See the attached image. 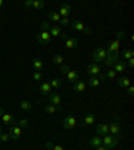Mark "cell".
Returning <instances> with one entry per match:
<instances>
[{
  "label": "cell",
  "instance_id": "20",
  "mask_svg": "<svg viewBox=\"0 0 134 150\" xmlns=\"http://www.w3.org/2000/svg\"><path fill=\"white\" fill-rule=\"evenodd\" d=\"M66 47L67 48H75V47H78V39H75V38H69L67 40H66Z\"/></svg>",
  "mask_w": 134,
  "mask_h": 150
},
{
  "label": "cell",
  "instance_id": "32",
  "mask_svg": "<svg viewBox=\"0 0 134 150\" xmlns=\"http://www.w3.org/2000/svg\"><path fill=\"white\" fill-rule=\"evenodd\" d=\"M50 84H51V87H54V88H59V87H62V81L58 79V78H55V79L51 81Z\"/></svg>",
  "mask_w": 134,
  "mask_h": 150
},
{
  "label": "cell",
  "instance_id": "40",
  "mask_svg": "<svg viewBox=\"0 0 134 150\" xmlns=\"http://www.w3.org/2000/svg\"><path fill=\"white\" fill-rule=\"evenodd\" d=\"M70 71V67L67 64H60V72H62V74H67V72Z\"/></svg>",
  "mask_w": 134,
  "mask_h": 150
},
{
  "label": "cell",
  "instance_id": "3",
  "mask_svg": "<svg viewBox=\"0 0 134 150\" xmlns=\"http://www.w3.org/2000/svg\"><path fill=\"white\" fill-rule=\"evenodd\" d=\"M118 60H119V52H111V54H107L106 55L103 63H105V66H107V67H113Z\"/></svg>",
  "mask_w": 134,
  "mask_h": 150
},
{
  "label": "cell",
  "instance_id": "39",
  "mask_svg": "<svg viewBox=\"0 0 134 150\" xmlns=\"http://www.w3.org/2000/svg\"><path fill=\"white\" fill-rule=\"evenodd\" d=\"M19 127H20V129H26V127H27V126H28V121H27V119H20V121H19Z\"/></svg>",
  "mask_w": 134,
  "mask_h": 150
},
{
  "label": "cell",
  "instance_id": "18",
  "mask_svg": "<svg viewBox=\"0 0 134 150\" xmlns=\"http://www.w3.org/2000/svg\"><path fill=\"white\" fill-rule=\"evenodd\" d=\"M70 25H71L74 30H77V31H84V28H86V27H84V24L81 22V20H72Z\"/></svg>",
  "mask_w": 134,
  "mask_h": 150
},
{
  "label": "cell",
  "instance_id": "44",
  "mask_svg": "<svg viewBox=\"0 0 134 150\" xmlns=\"http://www.w3.org/2000/svg\"><path fill=\"white\" fill-rule=\"evenodd\" d=\"M32 3H34V0H26L24 7H32Z\"/></svg>",
  "mask_w": 134,
  "mask_h": 150
},
{
  "label": "cell",
  "instance_id": "50",
  "mask_svg": "<svg viewBox=\"0 0 134 150\" xmlns=\"http://www.w3.org/2000/svg\"><path fill=\"white\" fill-rule=\"evenodd\" d=\"M4 6V0H0V8Z\"/></svg>",
  "mask_w": 134,
  "mask_h": 150
},
{
  "label": "cell",
  "instance_id": "6",
  "mask_svg": "<svg viewBox=\"0 0 134 150\" xmlns=\"http://www.w3.org/2000/svg\"><path fill=\"white\" fill-rule=\"evenodd\" d=\"M48 99H50L51 105H54V106H56V107H62V98H60L59 94L50 93L48 94Z\"/></svg>",
  "mask_w": 134,
  "mask_h": 150
},
{
  "label": "cell",
  "instance_id": "35",
  "mask_svg": "<svg viewBox=\"0 0 134 150\" xmlns=\"http://www.w3.org/2000/svg\"><path fill=\"white\" fill-rule=\"evenodd\" d=\"M71 19H69V18H62L60 19V22H59V24L60 25H70L71 24Z\"/></svg>",
  "mask_w": 134,
  "mask_h": 150
},
{
  "label": "cell",
  "instance_id": "41",
  "mask_svg": "<svg viewBox=\"0 0 134 150\" xmlns=\"http://www.w3.org/2000/svg\"><path fill=\"white\" fill-rule=\"evenodd\" d=\"M116 36H117V40H121V39H123V38L126 36V32L125 31H118V32H116Z\"/></svg>",
  "mask_w": 134,
  "mask_h": 150
},
{
  "label": "cell",
  "instance_id": "2",
  "mask_svg": "<svg viewBox=\"0 0 134 150\" xmlns=\"http://www.w3.org/2000/svg\"><path fill=\"white\" fill-rule=\"evenodd\" d=\"M107 52L105 51V48H102V47H98V48H95L93 52V60L95 63H102L103 60H105V58H106Z\"/></svg>",
  "mask_w": 134,
  "mask_h": 150
},
{
  "label": "cell",
  "instance_id": "14",
  "mask_svg": "<svg viewBox=\"0 0 134 150\" xmlns=\"http://www.w3.org/2000/svg\"><path fill=\"white\" fill-rule=\"evenodd\" d=\"M84 88H86V84H84V82H74L72 83V90L75 91V93H82V91H84Z\"/></svg>",
  "mask_w": 134,
  "mask_h": 150
},
{
  "label": "cell",
  "instance_id": "31",
  "mask_svg": "<svg viewBox=\"0 0 134 150\" xmlns=\"http://www.w3.org/2000/svg\"><path fill=\"white\" fill-rule=\"evenodd\" d=\"M32 7H34L35 9H42L44 7V1H43V0H34Z\"/></svg>",
  "mask_w": 134,
  "mask_h": 150
},
{
  "label": "cell",
  "instance_id": "4",
  "mask_svg": "<svg viewBox=\"0 0 134 150\" xmlns=\"http://www.w3.org/2000/svg\"><path fill=\"white\" fill-rule=\"evenodd\" d=\"M36 40L39 42L40 44H43V46H46V44H48L51 42V35L48 31H40L39 34H38L36 36Z\"/></svg>",
  "mask_w": 134,
  "mask_h": 150
},
{
  "label": "cell",
  "instance_id": "9",
  "mask_svg": "<svg viewBox=\"0 0 134 150\" xmlns=\"http://www.w3.org/2000/svg\"><path fill=\"white\" fill-rule=\"evenodd\" d=\"M70 11H71V6H70L69 3H62L60 9H59V12L58 13L60 15V18H69Z\"/></svg>",
  "mask_w": 134,
  "mask_h": 150
},
{
  "label": "cell",
  "instance_id": "7",
  "mask_svg": "<svg viewBox=\"0 0 134 150\" xmlns=\"http://www.w3.org/2000/svg\"><path fill=\"white\" fill-rule=\"evenodd\" d=\"M8 135H9V138H12V139H18V138H20V135H22V129L19 127V126H12V127L8 129Z\"/></svg>",
  "mask_w": 134,
  "mask_h": 150
},
{
  "label": "cell",
  "instance_id": "16",
  "mask_svg": "<svg viewBox=\"0 0 134 150\" xmlns=\"http://www.w3.org/2000/svg\"><path fill=\"white\" fill-rule=\"evenodd\" d=\"M0 118L3 119V122L6 123L7 126H8V125H12V123H15V122H16V119L13 118L11 114H7V112H4V114L0 117Z\"/></svg>",
  "mask_w": 134,
  "mask_h": 150
},
{
  "label": "cell",
  "instance_id": "8",
  "mask_svg": "<svg viewBox=\"0 0 134 150\" xmlns=\"http://www.w3.org/2000/svg\"><path fill=\"white\" fill-rule=\"evenodd\" d=\"M109 133H111V135L119 137V134H121V126H119V122L118 121H113V123L110 125Z\"/></svg>",
  "mask_w": 134,
  "mask_h": 150
},
{
  "label": "cell",
  "instance_id": "17",
  "mask_svg": "<svg viewBox=\"0 0 134 150\" xmlns=\"http://www.w3.org/2000/svg\"><path fill=\"white\" fill-rule=\"evenodd\" d=\"M94 121H95V115L91 114V112H89V114H86V117L83 118V125L84 126H90V125L94 123Z\"/></svg>",
  "mask_w": 134,
  "mask_h": 150
},
{
  "label": "cell",
  "instance_id": "24",
  "mask_svg": "<svg viewBox=\"0 0 134 150\" xmlns=\"http://www.w3.org/2000/svg\"><path fill=\"white\" fill-rule=\"evenodd\" d=\"M32 66H34V69L36 70V71H42V69H43V62L36 58V59L32 60Z\"/></svg>",
  "mask_w": 134,
  "mask_h": 150
},
{
  "label": "cell",
  "instance_id": "47",
  "mask_svg": "<svg viewBox=\"0 0 134 150\" xmlns=\"http://www.w3.org/2000/svg\"><path fill=\"white\" fill-rule=\"evenodd\" d=\"M97 150H109V149H107L106 146H103V145H101V146H98V147H97Z\"/></svg>",
  "mask_w": 134,
  "mask_h": 150
},
{
  "label": "cell",
  "instance_id": "11",
  "mask_svg": "<svg viewBox=\"0 0 134 150\" xmlns=\"http://www.w3.org/2000/svg\"><path fill=\"white\" fill-rule=\"evenodd\" d=\"M109 129H110V125L102 123V125H98L97 127H95V130H97V133L99 135H106V134H109Z\"/></svg>",
  "mask_w": 134,
  "mask_h": 150
},
{
  "label": "cell",
  "instance_id": "27",
  "mask_svg": "<svg viewBox=\"0 0 134 150\" xmlns=\"http://www.w3.org/2000/svg\"><path fill=\"white\" fill-rule=\"evenodd\" d=\"M90 145H91V146H94V147L101 146V145H102V138H99V137H93V138L90 139Z\"/></svg>",
  "mask_w": 134,
  "mask_h": 150
},
{
  "label": "cell",
  "instance_id": "49",
  "mask_svg": "<svg viewBox=\"0 0 134 150\" xmlns=\"http://www.w3.org/2000/svg\"><path fill=\"white\" fill-rule=\"evenodd\" d=\"M4 112H6V111H4V109H3V107H1V106H0V117L3 115Z\"/></svg>",
  "mask_w": 134,
  "mask_h": 150
},
{
  "label": "cell",
  "instance_id": "52",
  "mask_svg": "<svg viewBox=\"0 0 134 150\" xmlns=\"http://www.w3.org/2000/svg\"><path fill=\"white\" fill-rule=\"evenodd\" d=\"M0 145H1V142H0Z\"/></svg>",
  "mask_w": 134,
  "mask_h": 150
},
{
  "label": "cell",
  "instance_id": "22",
  "mask_svg": "<svg viewBox=\"0 0 134 150\" xmlns=\"http://www.w3.org/2000/svg\"><path fill=\"white\" fill-rule=\"evenodd\" d=\"M67 78H69V81L71 82V83H74V82H77L78 81V78H79V75H78V72L77 71H72V70H70L69 72H67Z\"/></svg>",
  "mask_w": 134,
  "mask_h": 150
},
{
  "label": "cell",
  "instance_id": "21",
  "mask_svg": "<svg viewBox=\"0 0 134 150\" xmlns=\"http://www.w3.org/2000/svg\"><path fill=\"white\" fill-rule=\"evenodd\" d=\"M60 110H62V107H56V106H54V105H46V106H44V111H46L47 114H54V112L60 111Z\"/></svg>",
  "mask_w": 134,
  "mask_h": 150
},
{
  "label": "cell",
  "instance_id": "19",
  "mask_svg": "<svg viewBox=\"0 0 134 150\" xmlns=\"http://www.w3.org/2000/svg\"><path fill=\"white\" fill-rule=\"evenodd\" d=\"M39 90H40V93L43 94V95H48V94L51 93V84L48 83V82H46V83H42L40 87H39Z\"/></svg>",
  "mask_w": 134,
  "mask_h": 150
},
{
  "label": "cell",
  "instance_id": "33",
  "mask_svg": "<svg viewBox=\"0 0 134 150\" xmlns=\"http://www.w3.org/2000/svg\"><path fill=\"white\" fill-rule=\"evenodd\" d=\"M46 147H47V149H51V150H65L62 146H59V145H52L51 142H47Z\"/></svg>",
  "mask_w": 134,
  "mask_h": 150
},
{
  "label": "cell",
  "instance_id": "26",
  "mask_svg": "<svg viewBox=\"0 0 134 150\" xmlns=\"http://www.w3.org/2000/svg\"><path fill=\"white\" fill-rule=\"evenodd\" d=\"M133 55H134L133 50H123V51H122V54H121V56L125 59V62H126V60H129L130 58H133Z\"/></svg>",
  "mask_w": 134,
  "mask_h": 150
},
{
  "label": "cell",
  "instance_id": "12",
  "mask_svg": "<svg viewBox=\"0 0 134 150\" xmlns=\"http://www.w3.org/2000/svg\"><path fill=\"white\" fill-rule=\"evenodd\" d=\"M101 72V69L98 64H89L87 67V74L91 75V76H97L98 74Z\"/></svg>",
  "mask_w": 134,
  "mask_h": 150
},
{
  "label": "cell",
  "instance_id": "29",
  "mask_svg": "<svg viewBox=\"0 0 134 150\" xmlns=\"http://www.w3.org/2000/svg\"><path fill=\"white\" fill-rule=\"evenodd\" d=\"M99 83H101V82L98 81L97 76H91V78L89 79V86H90V87H98V86H99Z\"/></svg>",
  "mask_w": 134,
  "mask_h": 150
},
{
  "label": "cell",
  "instance_id": "45",
  "mask_svg": "<svg viewBox=\"0 0 134 150\" xmlns=\"http://www.w3.org/2000/svg\"><path fill=\"white\" fill-rule=\"evenodd\" d=\"M91 32H93V31H91V28H87V27H86V28H84V31H83V34H84V35H91Z\"/></svg>",
  "mask_w": 134,
  "mask_h": 150
},
{
  "label": "cell",
  "instance_id": "25",
  "mask_svg": "<svg viewBox=\"0 0 134 150\" xmlns=\"http://www.w3.org/2000/svg\"><path fill=\"white\" fill-rule=\"evenodd\" d=\"M20 109L24 110V111H30L32 109V103L28 102V100H22L20 102Z\"/></svg>",
  "mask_w": 134,
  "mask_h": 150
},
{
  "label": "cell",
  "instance_id": "28",
  "mask_svg": "<svg viewBox=\"0 0 134 150\" xmlns=\"http://www.w3.org/2000/svg\"><path fill=\"white\" fill-rule=\"evenodd\" d=\"M48 19H50L51 22H56V23H59L60 22V15L58 12H50L48 13Z\"/></svg>",
  "mask_w": 134,
  "mask_h": 150
},
{
  "label": "cell",
  "instance_id": "43",
  "mask_svg": "<svg viewBox=\"0 0 134 150\" xmlns=\"http://www.w3.org/2000/svg\"><path fill=\"white\" fill-rule=\"evenodd\" d=\"M126 66H129V67H134V58H130V59L128 60V63H126Z\"/></svg>",
  "mask_w": 134,
  "mask_h": 150
},
{
  "label": "cell",
  "instance_id": "13",
  "mask_svg": "<svg viewBox=\"0 0 134 150\" xmlns=\"http://www.w3.org/2000/svg\"><path fill=\"white\" fill-rule=\"evenodd\" d=\"M125 69H126V62L125 60H118L116 64L113 66V70H114L116 72H123Z\"/></svg>",
  "mask_w": 134,
  "mask_h": 150
},
{
  "label": "cell",
  "instance_id": "37",
  "mask_svg": "<svg viewBox=\"0 0 134 150\" xmlns=\"http://www.w3.org/2000/svg\"><path fill=\"white\" fill-rule=\"evenodd\" d=\"M42 76H43L42 71H35L34 74H32V78H34V81H40Z\"/></svg>",
  "mask_w": 134,
  "mask_h": 150
},
{
  "label": "cell",
  "instance_id": "10",
  "mask_svg": "<svg viewBox=\"0 0 134 150\" xmlns=\"http://www.w3.org/2000/svg\"><path fill=\"white\" fill-rule=\"evenodd\" d=\"M119 40H114V42H111L110 44H107V47L105 48V51H106L107 54H111V52H118V50H119Z\"/></svg>",
  "mask_w": 134,
  "mask_h": 150
},
{
  "label": "cell",
  "instance_id": "48",
  "mask_svg": "<svg viewBox=\"0 0 134 150\" xmlns=\"http://www.w3.org/2000/svg\"><path fill=\"white\" fill-rule=\"evenodd\" d=\"M60 38H62V39H65V40H67V39H69V36H67L66 34H60Z\"/></svg>",
  "mask_w": 134,
  "mask_h": 150
},
{
  "label": "cell",
  "instance_id": "5",
  "mask_svg": "<svg viewBox=\"0 0 134 150\" xmlns=\"http://www.w3.org/2000/svg\"><path fill=\"white\" fill-rule=\"evenodd\" d=\"M62 125L65 129H74L77 126V118L74 115H67L65 119H63Z\"/></svg>",
  "mask_w": 134,
  "mask_h": 150
},
{
  "label": "cell",
  "instance_id": "15",
  "mask_svg": "<svg viewBox=\"0 0 134 150\" xmlns=\"http://www.w3.org/2000/svg\"><path fill=\"white\" fill-rule=\"evenodd\" d=\"M117 83H118L119 87H122V88H128L129 86H130V79H129L128 76H121V78H118Z\"/></svg>",
  "mask_w": 134,
  "mask_h": 150
},
{
  "label": "cell",
  "instance_id": "1",
  "mask_svg": "<svg viewBox=\"0 0 134 150\" xmlns=\"http://www.w3.org/2000/svg\"><path fill=\"white\" fill-rule=\"evenodd\" d=\"M118 142H119V137H116V135L106 134V135H103V138H102V145H105L109 150L114 149L118 145Z\"/></svg>",
  "mask_w": 134,
  "mask_h": 150
},
{
  "label": "cell",
  "instance_id": "46",
  "mask_svg": "<svg viewBox=\"0 0 134 150\" xmlns=\"http://www.w3.org/2000/svg\"><path fill=\"white\" fill-rule=\"evenodd\" d=\"M106 79H107V78H106V75L102 74V75H99V78H98V81L101 82V81H106Z\"/></svg>",
  "mask_w": 134,
  "mask_h": 150
},
{
  "label": "cell",
  "instance_id": "36",
  "mask_svg": "<svg viewBox=\"0 0 134 150\" xmlns=\"http://www.w3.org/2000/svg\"><path fill=\"white\" fill-rule=\"evenodd\" d=\"M105 75H106V78H107V79H113V78H116L117 72L111 69V70H109V71H107V72H105Z\"/></svg>",
  "mask_w": 134,
  "mask_h": 150
},
{
  "label": "cell",
  "instance_id": "51",
  "mask_svg": "<svg viewBox=\"0 0 134 150\" xmlns=\"http://www.w3.org/2000/svg\"><path fill=\"white\" fill-rule=\"evenodd\" d=\"M0 133H3V129H1V126H0Z\"/></svg>",
  "mask_w": 134,
  "mask_h": 150
},
{
  "label": "cell",
  "instance_id": "23",
  "mask_svg": "<svg viewBox=\"0 0 134 150\" xmlns=\"http://www.w3.org/2000/svg\"><path fill=\"white\" fill-rule=\"evenodd\" d=\"M50 35L51 36H60V34H62V28L60 27H58V25H56V27H50Z\"/></svg>",
  "mask_w": 134,
  "mask_h": 150
},
{
  "label": "cell",
  "instance_id": "34",
  "mask_svg": "<svg viewBox=\"0 0 134 150\" xmlns=\"http://www.w3.org/2000/svg\"><path fill=\"white\" fill-rule=\"evenodd\" d=\"M11 139L9 138V135H8V133H0V142H8V141Z\"/></svg>",
  "mask_w": 134,
  "mask_h": 150
},
{
  "label": "cell",
  "instance_id": "42",
  "mask_svg": "<svg viewBox=\"0 0 134 150\" xmlns=\"http://www.w3.org/2000/svg\"><path fill=\"white\" fill-rule=\"evenodd\" d=\"M128 94L130 95V97H133V95H134V87H133V86H129V87H128Z\"/></svg>",
  "mask_w": 134,
  "mask_h": 150
},
{
  "label": "cell",
  "instance_id": "38",
  "mask_svg": "<svg viewBox=\"0 0 134 150\" xmlns=\"http://www.w3.org/2000/svg\"><path fill=\"white\" fill-rule=\"evenodd\" d=\"M40 28H42V31H50L48 22H40Z\"/></svg>",
  "mask_w": 134,
  "mask_h": 150
},
{
  "label": "cell",
  "instance_id": "30",
  "mask_svg": "<svg viewBox=\"0 0 134 150\" xmlns=\"http://www.w3.org/2000/svg\"><path fill=\"white\" fill-rule=\"evenodd\" d=\"M63 60H65V58H63L60 54H56V55L52 56V62L55 63V64H63Z\"/></svg>",
  "mask_w": 134,
  "mask_h": 150
}]
</instances>
